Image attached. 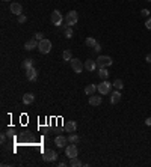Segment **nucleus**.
Here are the masks:
<instances>
[{"label":"nucleus","instance_id":"nucleus-27","mask_svg":"<svg viewBox=\"0 0 151 167\" xmlns=\"http://www.w3.org/2000/svg\"><path fill=\"white\" fill-rule=\"evenodd\" d=\"M33 38H35L36 41H42V39H44V35H42L41 32H36V33L33 35Z\"/></svg>","mask_w":151,"mask_h":167},{"label":"nucleus","instance_id":"nucleus-20","mask_svg":"<svg viewBox=\"0 0 151 167\" xmlns=\"http://www.w3.org/2000/svg\"><path fill=\"white\" fill-rule=\"evenodd\" d=\"M33 63H35V60H33V59H26V60L23 62V68H24V69L33 68Z\"/></svg>","mask_w":151,"mask_h":167},{"label":"nucleus","instance_id":"nucleus-5","mask_svg":"<svg viewBox=\"0 0 151 167\" xmlns=\"http://www.w3.org/2000/svg\"><path fill=\"white\" fill-rule=\"evenodd\" d=\"M65 154H67L68 158H74V156H77V154H79L77 146H76L74 143H71V144L65 146Z\"/></svg>","mask_w":151,"mask_h":167},{"label":"nucleus","instance_id":"nucleus-19","mask_svg":"<svg viewBox=\"0 0 151 167\" xmlns=\"http://www.w3.org/2000/svg\"><path fill=\"white\" fill-rule=\"evenodd\" d=\"M71 167H82V161H79L77 156H74V158H70V163H68Z\"/></svg>","mask_w":151,"mask_h":167},{"label":"nucleus","instance_id":"nucleus-33","mask_svg":"<svg viewBox=\"0 0 151 167\" xmlns=\"http://www.w3.org/2000/svg\"><path fill=\"white\" fill-rule=\"evenodd\" d=\"M145 123H147V125H148V127H151V118H148V119H147V120H145Z\"/></svg>","mask_w":151,"mask_h":167},{"label":"nucleus","instance_id":"nucleus-35","mask_svg":"<svg viewBox=\"0 0 151 167\" xmlns=\"http://www.w3.org/2000/svg\"><path fill=\"white\" fill-rule=\"evenodd\" d=\"M59 166H61V167H65V166H67V163H65V161H61V163H59Z\"/></svg>","mask_w":151,"mask_h":167},{"label":"nucleus","instance_id":"nucleus-32","mask_svg":"<svg viewBox=\"0 0 151 167\" xmlns=\"http://www.w3.org/2000/svg\"><path fill=\"white\" fill-rule=\"evenodd\" d=\"M145 60L148 62V63H151V53H150V54H147V57H145Z\"/></svg>","mask_w":151,"mask_h":167},{"label":"nucleus","instance_id":"nucleus-23","mask_svg":"<svg viewBox=\"0 0 151 167\" xmlns=\"http://www.w3.org/2000/svg\"><path fill=\"white\" fill-rule=\"evenodd\" d=\"M112 85H113V87H116L118 90L124 87V83H123V80H120V78H116V80H115V81L112 83Z\"/></svg>","mask_w":151,"mask_h":167},{"label":"nucleus","instance_id":"nucleus-11","mask_svg":"<svg viewBox=\"0 0 151 167\" xmlns=\"http://www.w3.org/2000/svg\"><path fill=\"white\" fill-rule=\"evenodd\" d=\"M11 12L15 14V15L23 14V6H21V3H17V2H12V3H11Z\"/></svg>","mask_w":151,"mask_h":167},{"label":"nucleus","instance_id":"nucleus-31","mask_svg":"<svg viewBox=\"0 0 151 167\" xmlns=\"http://www.w3.org/2000/svg\"><path fill=\"white\" fill-rule=\"evenodd\" d=\"M145 27H147L148 30H151V18H148V20H147V23H145Z\"/></svg>","mask_w":151,"mask_h":167},{"label":"nucleus","instance_id":"nucleus-14","mask_svg":"<svg viewBox=\"0 0 151 167\" xmlns=\"http://www.w3.org/2000/svg\"><path fill=\"white\" fill-rule=\"evenodd\" d=\"M97 68H98V66H97V62H95V60L88 59V60L85 62V69H86V71H95Z\"/></svg>","mask_w":151,"mask_h":167},{"label":"nucleus","instance_id":"nucleus-13","mask_svg":"<svg viewBox=\"0 0 151 167\" xmlns=\"http://www.w3.org/2000/svg\"><path fill=\"white\" fill-rule=\"evenodd\" d=\"M55 143L58 144V148H65L68 143V137H63V135H58L55 139Z\"/></svg>","mask_w":151,"mask_h":167},{"label":"nucleus","instance_id":"nucleus-6","mask_svg":"<svg viewBox=\"0 0 151 167\" xmlns=\"http://www.w3.org/2000/svg\"><path fill=\"white\" fill-rule=\"evenodd\" d=\"M50 20H51V23L53 24H55V26H61L62 24V14L58 11V9H56V11H53L51 12V17H50Z\"/></svg>","mask_w":151,"mask_h":167},{"label":"nucleus","instance_id":"nucleus-8","mask_svg":"<svg viewBox=\"0 0 151 167\" xmlns=\"http://www.w3.org/2000/svg\"><path fill=\"white\" fill-rule=\"evenodd\" d=\"M71 68H73V71L74 72H82V69L85 68V65H82V60H79V59H71Z\"/></svg>","mask_w":151,"mask_h":167},{"label":"nucleus","instance_id":"nucleus-3","mask_svg":"<svg viewBox=\"0 0 151 167\" xmlns=\"http://www.w3.org/2000/svg\"><path fill=\"white\" fill-rule=\"evenodd\" d=\"M112 86H113L112 83H109L107 80H104V81H101V83H100V85L97 86V87H98V92L101 93V95H106V93H109V92H110Z\"/></svg>","mask_w":151,"mask_h":167},{"label":"nucleus","instance_id":"nucleus-18","mask_svg":"<svg viewBox=\"0 0 151 167\" xmlns=\"http://www.w3.org/2000/svg\"><path fill=\"white\" fill-rule=\"evenodd\" d=\"M97 90H98V87H97L95 85H89V86H86V89H85V93H86V95H94V93L97 92Z\"/></svg>","mask_w":151,"mask_h":167},{"label":"nucleus","instance_id":"nucleus-15","mask_svg":"<svg viewBox=\"0 0 151 167\" xmlns=\"http://www.w3.org/2000/svg\"><path fill=\"white\" fill-rule=\"evenodd\" d=\"M33 101H35V95H33V93L27 92V93H24V95H23V102L26 104V106H29V104H32Z\"/></svg>","mask_w":151,"mask_h":167},{"label":"nucleus","instance_id":"nucleus-22","mask_svg":"<svg viewBox=\"0 0 151 167\" xmlns=\"http://www.w3.org/2000/svg\"><path fill=\"white\" fill-rule=\"evenodd\" d=\"M98 75H100V78H103V80H107V77H109V72H107V69H106V68H100V71H98Z\"/></svg>","mask_w":151,"mask_h":167},{"label":"nucleus","instance_id":"nucleus-10","mask_svg":"<svg viewBox=\"0 0 151 167\" xmlns=\"http://www.w3.org/2000/svg\"><path fill=\"white\" fill-rule=\"evenodd\" d=\"M38 44H39V41H36L35 38H32V39L26 41V44H24V50L30 51V50H33V48H38Z\"/></svg>","mask_w":151,"mask_h":167},{"label":"nucleus","instance_id":"nucleus-34","mask_svg":"<svg viewBox=\"0 0 151 167\" xmlns=\"http://www.w3.org/2000/svg\"><path fill=\"white\" fill-rule=\"evenodd\" d=\"M0 139H2V143L6 140V134H2V137H0Z\"/></svg>","mask_w":151,"mask_h":167},{"label":"nucleus","instance_id":"nucleus-29","mask_svg":"<svg viewBox=\"0 0 151 167\" xmlns=\"http://www.w3.org/2000/svg\"><path fill=\"white\" fill-rule=\"evenodd\" d=\"M94 51H95V53H100V51H101V45H100L98 42L94 45Z\"/></svg>","mask_w":151,"mask_h":167},{"label":"nucleus","instance_id":"nucleus-21","mask_svg":"<svg viewBox=\"0 0 151 167\" xmlns=\"http://www.w3.org/2000/svg\"><path fill=\"white\" fill-rule=\"evenodd\" d=\"M68 142L70 143H74V144H77L80 142V137L77 134H70V137H68Z\"/></svg>","mask_w":151,"mask_h":167},{"label":"nucleus","instance_id":"nucleus-25","mask_svg":"<svg viewBox=\"0 0 151 167\" xmlns=\"http://www.w3.org/2000/svg\"><path fill=\"white\" fill-rule=\"evenodd\" d=\"M85 44L88 45V47H92V48H94V45L97 44V41H95L94 38H86V41H85Z\"/></svg>","mask_w":151,"mask_h":167},{"label":"nucleus","instance_id":"nucleus-28","mask_svg":"<svg viewBox=\"0 0 151 167\" xmlns=\"http://www.w3.org/2000/svg\"><path fill=\"white\" fill-rule=\"evenodd\" d=\"M26 20H27V18H26V15H23V14H20V15H18V23H20V24L26 23Z\"/></svg>","mask_w":151,"mask_h":167},{"label":"nucleus","instance_id":"nucleus-17","mask_svg":"<svg viewBox=\"0 0 151 167\" xmlns=\"http://www.w3.org/2000/svg\"><path fill=\"white\" fill-rule=\"evenodd\" d=\"M120 101H121V93H120V90L116 89V90L112 93V97H110V102H112V104H118Z\"/></svg>","mask_w":151,"mask_h":167},{"label":"nucleus","instance_id":"nucleus-37","mask_svg":"<svg viewBox=\"0 0 151 167\" xmlns=\"http://www.w3.org/2000/svg\"><path fill=\"white\" fill-rule=\"evenodd\" d=\"M145 2H151V0H145Z\"/></svg>","mask_w":151,"mask_h":167},{"label":"nucleus","instance_id":"nucleus-36","mask_svg":"<svg viewBox=\"0 0 151 167\" xmlns=\"http://www.w3.org/2000/svg\"><path fill=\"white\" fill-rule=\"evenodd\" d=\"M3 2H9V0H3Z\"/></svg>","mask_w":151,"mask_h":167},{"label":"nucleus","instance_id":"nucleus-7","mask_svg":"<svg viewBox=\"0 0 151 167\" xmlns=\"http://www.w3.org/2000/svg\"><path fill=\"white\" fill-rule=\"evenodd\" d=\"M47 163H51V161H55L56 158H58V154H56V151H53V149H46V152H44V156H42Z\"/></svg>","mask_w":151,"mask_h":167},{"label":"nucleus","instance_id":"nucleus-16","mask_svg":"<svg viewBox=\"0 0 151 167\" xmlns=\"http://www.w3.org/2000/svg\"><path fill=\"white\" fill-rule=\"evenodd\" d=\"M89 104H91V106H100V104H101V97L95 95V93L91 95L89 97Z\"/></svg>","mask_w":151,"mask_h":167},{"label":"nucleus","instance_id":"nucleus-1","mask_svg":"<svg viewBox=\"0 0 151 167\" xmlns=\"http://www.w3.org/2000/svg\"><path fill=\"white\" fill-rule=\"evenodd\" d=\"M38 50H39V53H41V54H48V53H50V50H51V42H50L48 39H42V41H39Z\"/></svg>","mask_w":151,"mask_h":167},{"label":"nucleus","instance_id":"nucleus-30","mask_svg":"<svg viewBox=\"0 0 151 167\" xmlns=\"http://www.w3.org/2000/svg\"><path fill=\"white\" fill-rule=\"evenodd\" d=\"M150 12H151V11H148V9H142V11H141V15H142V17H148Z\"/></svg>","mask_w":151,"mask_h":167},{"label":"nucleus","instance_id":"nucleus-24","mask_svg":"<svg viewBox=\"0 0 151 167\" xmlns=\"http://www.w3.org/2000/svg\"><path fill=\"white\" fill-rule=\"evenodd\" d=\"M62 57H63V60H71L73 59V53H71V50H65L63 51V54H62Z\"/></svg>","mask_w":151,"mask_h":167},{"label":"nucleus","instance_id":"nucleus-2","mask_svg":"<svg viewBox=\"0 0 151 167\" xmlns=\"http://www.w3.org/2000/svg\"><path fill=\"white\" fill-rule=\"evenodd\" d=\"M98 68H107L112 65V57L110 56H98V59L95 60Z\"/></svg>","mask_w":151,"mask_h":167},{"label":"nucleus","instance_id":"nucleus-9","mask_svg":"<svg viewBox=\"0 0 151 167\" xmlns=\"http://www.w3.org/2000/svg\"><path fill=\"white\" fill-rule=\"evenodd\" d=\"M76 130H77V123L74 120H67L65 125H63V131H67V132H74Z\"/></svg>","mask_w":151,"mask_h":167},{"label":"nucleus","instance_id":"nucleus-4","mask_svg":"<svg viewBox=\"0 0 151 167\" xmlns=\"http://www.w3.org/2000/svg\"><path fill=\"white\" fill-rule=\"evenodd\" d=\"M77 20H79V15H77V12H76V11H70V12L65 15V23H67L68 26L76 24V23H77Z\"/></svg>","mask_w":151,"mask_h":167},{"label":"nucleus","instance_id":"nucleus-26","mask_svg":"<svg viewBox=\"0 0 151 167\" xmlns=\"http://www.w3.org/2000/svg\"><path fill=\"white\" fill-rule=\"evenodd\" d=\"M63 33H65V38H73V29H71V26H68V27H65V30H63Z\"/></svg>","mask_w":151,"mask_h":167},{"label":"nucleus","instance_id":"nucleus-12","mask_svg":"<svg viewBox=\"0 0 151 167\" xmlns=\"http://www.w3.org/2000/svg\"><path fill=\"white\" fill-rule=\"evenodd\" d=\"M36 77H38V72H36L35 68H29V69H26V78H27L29 81H35Z\"/></svg>","mask_w":151,"mask_h":167}]
</instances>
